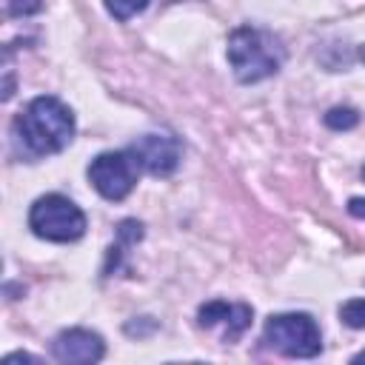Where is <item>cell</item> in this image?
<instances>
[{
  "instance_id": "5",
  "label": "cell",
  "mask_w": 365,
  "mask_h": 365,
  "mask_svg": "<svg viewBox=\"0 0 365 365\" xmlns=\"http://www.w3.org/2000/svg\"><path fill=\"white\" fill-rule=\"evenodd\" d=\"M137 174H140V165L128 148L125 151H103L88 165L91 185L97 188L100 197H106L111 202L125 200L131 194V188L137 185Z\"/></svg>"
},
{
  "instance_id": "16",
  "label": "cell",
  "mask_w": 365,
  "mask_h": 365,
  "mask_svg": "<svg viewBox=\"0 0 365 365\" xmlns=\"http://www.w3.org/2000/svg\"><path fill=\"white\" fill-rule=\"evenodd\" d=\"M351 362H365V351H359V354H356V356H354Z\"/></svg>"
},
{
  "instance_id": "1",
  "label": "cell",
  "mask_w": 365,
  "mask_h": 365,
  "mask_svg": "<svg viewBox=\"0 0 365 365\" xmlns=\"http://www.w3.org/2000/svg\"><path fill=\"white\" fill-rule=\"evenodd\" d=\"M71 137L74 114L63 100L51 94L34 97L14 120V143L29 160L63 151L71 143Z\"/></svg>"
},
{
  "instance_id": "10",
  "label": "cell",
  "mask_w": 365,
  "mask_h": 365,
  "mask_svg": "<svg viewBox=\"0 0 365 365\" xmlns=\"http://www.w3.org/2000/svg\"><path fill=\"white\" fill-rule=\"evenodd\" d=\"M103 3L114 20H131L134 14H140L148 6V0H103Z\"/></svg>"
},
{
  "instance_id": "12",
  "label": "cell",
  "mask_w": 365,
  "mask_h": 365,
  "mask_svg": "<svg viewBox=\"0 0 365 365\" xmlns=\"http://www.w3.org/2000/svg\"><path fill=\"white\" fill-rule=\"evenodd\" d=\"M117 240L120 245H134L137 240H143V225L137 220H123L117 225Z\"/></svg>"
},
{
  "instance_id": "7",
  "label": "cell",
  "mask_w": 365,
  "mask_h": 365,
  "mask_svg": "<svg viewBox=\"0 0 365 365\" xmlns=\"http://www.w3.org/2000/svg\"><path fill=\"white\" fill-rule=\"evenodd\" d=\"M106 354V342L100 334L88 328H66L51 342V356L63 365H91Z\"/></svg>"
},
{
  "instance_id": "13",
  "label": "cell",
  "mask_w": 365,
  "mask_h": 365,
  "mask_svg": "<svg viewBox=\"0 0 365 365\" xmlns=\"http://www.w3.org/2000/svg\"><path fill=\"white\" fill-rule=\"evenodd\" d=\"M40 9H43V0H9L6 3L9 17H29V14H37Z\"/></svg>"
},
{
  "instance_id": "11",
  "label": "cell",
  "mask_w": 365,
  "mask_h": 365,
  "mask_svg": "<svg viewBox=\"0 0 365 365\" xmlns=\"http://www.w3.org/2000/svg\"><path fill=\"white\" fill-rule=\"evenodd\" d=\"M339 319H342L348 328H354V331L365 328V299H348V302L339 308Z\"/></svg>"
},
{
  "instance_id": "17",
  "label": "cell",
  "mask_w": 365,
  "mask_h": 365,
  "mask_svg": "<svg viewBox=\"0 0 365 365\" xmlns=\"http://www.w3.org/2000/svg\"><path fill=\"white\" fill-rule=\"evenodd\" d=\"M359 57H362V63H365V46H362V48H359Z\"/></svg>"
},
{
  "instance_id": "14",
  "label": "cell",
  "mask_w": 365,
  "mask_h": 365,
  "mask_svg": "<svg viewBox=\"0 0 365 365\" xmlns=\"http://www.w3.org/2000/svg\"><path fill=\"white\" fill-rule=\"evenodd\" d=\"M348 214L365 220V197H351L348 200Z\"/></svg>"
},
{
  "instance_id": "18",
  "label": "cell",
  "mask_w": 365,
  "mask_h": 365,
  "mask_svg": "<svg viewBox=\"0 0 365 365\" xmlns=\"http://www.w3.org/2000/svg\"><path fill=\"white\" fill-rule=\"evenodd\" d=\"M362 177H365V168H362Z\"/></svg>"
},
{
  "instance_id": "2",
  "label": "cell",
  "mask_w": 365,
  "mask_h": 365,
  "mask_svg": "<svg viewBox=\"0 0 365 365\" xmlns=\"http://www.w3.org/2000/svg\"><path fill=\"white\" fill-rule=\"evenodd\" d=\"M228 63L240 83H259L279 71L285 60V46L265 29L237 26L228 34Z\"/></svg>"
},
{
  "instance_id": "8",
  "label": "cell",
  "mask_w": 365,
  "mask_h": 365,
  "mask_svg": "<svg viewBox=\"0 0 365 365\" xmlns=\"http://www.w3.org/2000/svg\"><path fill=\"white\" fill-rule=\"evenodd\" d=\"M251 305L245 302H222V299H211L205 305H200L197 311V322L202 328H222V342H234L240 339L248 325H251Z\"/></svg>"
},
{
  "instance_id": "6",
  "label": "cell",
  "mask_w": 365,
  "mask_h": 365,
  "mask_svg": "<svg viewBox=\"0 0 365 365\" xmlns=\"http://www.w3.org/2000/svg\"><path fill=\"white\" fill-rule=\"evenodd\" d=\"M128 151L134 154L137 165L143 171H148L151 177L174 174L177 165H180V157H182L180 143L174 137H168V134H143L128 145Z\"/></svg>"
},
{
  "instance_id": "4",
  "label": "cell",
  "mask_w": 365,
  "mask_h": 365,
  "mask_svg": "<svg viewBox=\"0 0 365 365\" xmlns=\"http://www.w3.org/2000/svg\"><path fill=\"white\" fill-rule=\"evenodd\" d=\"M262 342L294 359H311L322 351V334L311 314H271L262 328Z\"/></svg>"
},
{
  "instance_id": "15",
  "label": "cell",
  "mask_w": 365,
  "mask_h": 365,
  "mask_svg": "<svg viewBox=\"0 0 365 365\" xmlns=\"http://www.w3.org/2000/svg\"><path fill=\"white\" fill-rule=\"evenodd\" d=\"M6 365H11V362H40L37 356H31V354H26V351H14V354H6V359H3Z\"/></svg>"
},
{
  "instance_id": "3",
  "label": "cell",
  "mask_w": 365,
  "mask_h": 365,
  "mask_svg": "<svg viewBox=\"0 0 365 365\" xmlns=\"http://www.w3.org/2000/svg\"><path fill=\"white\" fill-rule=\"evenodd\" d=\"M29 228L48 242H74L86 234V214L63 194H43L29 211Z\"/></svg>"
},
{
  "instance_id": "9",
  "label": "cell",
  "mask_w": 365,
  "mask_h": 365,
  "mask_svg": "<svg viewBox=\"0 0 365 365\" xmlns=\"http://www.w3.org/2000/svg\"><path fill=\"white\" fill-rule=\"evenodd\" d=\"M356 123H359V114H356L354 108H348V106H334V108L325 114V125L334 128V131H348V128H354Z\"/></svg>"
}]
</instances>
